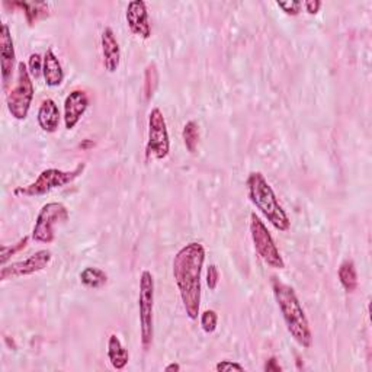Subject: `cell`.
I'll return each instance as SVG.
<instances>
[{"label": "cell", "mask_w": 372, "mask_h": 372, "mask_svg": "<svg viewBox=\"0 0 372 372\" xmlns=\"http://www.w3.org/2000/svg\"><path fill=\"white\" fill-rule=\"evenodd\" d=\"M138 312L141 345L147 350L152 348L154 337V278L150 270H143L140 277Z\"/></svg>", "instance_id": "cell-5"}, {"label": "cell", "mask_w": 372, "mask_h": 372, "mask_svg": "<svg viewBox=\"0 0 372 372\" xmlns=\"http://www.w3.org/2000/svg\"><path fill=\"white\" fill-rule=\"evenodd\" d=\"M159 86V70L154 63L147 64L144 72V98L145 101H152L154 92Z\"/></svg>", "instance_id": "cell-21"}, {"label": "cell", "mask_w": 372, "mask_h": 372, "mask_svg": "<svg viewBox=\"0 0 372 372\" xmlns=\"http://www.w3.org/2000/svg\"><path fill=\"white\" fill-rule=\"evenodd\" d=\"M201 327L207 334H211L217 330L218 326V314L216 310H205L201 314Z\"/></svg>", "instance_id": "cell-23"}, {"label": "cell", "mask_w": 372, "mask_h": 372, "mask_svg": "<svg viewBox=\"0 0 372 372\" xmlns=\"http://www.w3.org/2000/svg\"><path fill=\"white\" fill-rule=\"evenodd\" d=\"M34 82H32L28 66L24 61H21L18 63V69H16L15 86L8 93L6 98L8 109L15 120H26L32 105V99H34Z\"/></svg>", "instance_id": "cell-6"}, {"label": "cell", "mask_w": 372, "mask_h": 372, "mask_svg": "<svg viewBox=\"0 0 372 372\" xmlns=\"http://www.w3.org/2000/svg\"><path fill=\"white\" fill-rule=\"evenodd\" d=\"M106 355H108V359H109L112 368H115L118 371L124 369L129 361V353L117 334L109 336Z\"/></svg>", "instance_id": "cell-17"}, {"label": "cell", "mask_w": 372, "mask_h": 372, "mask_svg": "<svg viewBox=\"0 0 372 372\" xmlns=\"http://www.w3.org/2000/svg\"><path fill=\"white\" fill-rule=\"evenodd\" d=\"M272 291L288 333L301 348L310 349L313 346V333L294 288L278 278H272Z\"/></svg>", "instance_id": "cell-2"}, {"label": "cell", "mask_w": 372, "mask_h": 372, "mask_svg": "<svg viewBox=\"0 0 372 372\" xmlns=\"http://www.w3.org/2000/svg\"><path fill=\"white\" fill-rule=\"evenodd\" d=\"M216 371L217 372H230V371L243 372L245 371V366L240 365L238 362H234V361H220L216 365Z\"/></svg>", "instance_id": "cell-28"}, {"label": "cell", "mask_w": 372, "mask_h": 372, "mask_svg": "<svg viewBox=\"0 0 372 372\" xmlns=\"http://www.w3.org/2000/svg\"><path fill=\"white\" fill-rule=\"evenodd\" d=\"M28 240H29V237H28V236H24V237L18 241V243H15V245H12V246H2V257H0V262H2L3 266L6 265V262L9 261V259H10L12 256H15L16 253H19L21 250H24V249L26 248Z\"/></svg>", "instance_id": "cell-24"}, {"label": "cell", "mask_w": 372, "mask_h": 372, "mask_svg": "<svg viewBox=\"0 0 372 372\" xmlns=\"http://www.w3.org/2000/svg\"><path fill=\"white\" fill-rule=\"evenodd\" d=\"M278 8L282 9L284 13L289 16H297L300 15L302 9V2H298V0H286V2H277Z\"/></svg>", "instance_id": "cell-26"}, {"label": "cell", "mask_w": 372, "mask_h": 372, "mask_svg": "<svg viewBox=\"0 0 372 372\" xmlns=\"http://www.w3.org/2000/svg\"><path fill=\"white\" fill-rule=\"evenodd\" d=\"M321 2L320 0H307V2H302V8L309 15H317L318 10L321 9Z\"/></svg>", "instance_id": "cell-29"}, {"label": "cell", "mask_w": 372, "mask_h": 372, "mask_svg": "<svg viewBox=\"0 0 372 372\" xmlns=\"http://www.w3.org/2000/svg\"><path fill=\"white\" fill-rule=\"evenodd\" d=\"M80 282L88 288H101L108 282V275L99 268H85L80 272Z\"/></svg>", "instance_id": "cell-20"}, {"label": "cell", "mask_w": 372, "mask_h": 372, "mask_svg": "<svg viewBox=\"0 0 372 372\" xmlns=\"http://www.w3.org/2000/svg\"><path fill=\"white\" fill-rule=\"evenodd\" d=\"M182 138L189 153H195L200 141V127L195 121H188L182 129Z\"/></svg>", "instance_id": "cell-22"}, {"label": "cell", "mask_w": 372, "mask_h": 372, "mask_svg": "<svg viewBox=\"0 0 372 372\" xmlns=\"http://www.w3.org/2000/svg\"><path fill=\"white\" fill-rule=\"evenodd\" d=\"M205 262V248L198 241L185 245L173 257V278L179 291L186 316L197 320L201 309V273Z\"/></svg>", "instance_id": "cell-1"}, {"label": "cell", "mask_w": 372, "mask_h": 372, "mask_svg": "<svg viewBox=\"0 0 372 372\" xmlns=\"http://www.w3.org/2000/svg\"><path fill=\"white\" fill-rule=\"evenodd\" d=\"M264 371H265V372H281V371H282V366L280 365V362H278L277 358L272 357V358H269V359L265 362Z\"/></svg>", "instance_id": "cell-30"}, {"label": "cell", "mask_w": 372, "mask_h": 372, "mask_svg": "<svg viewBox=\"0 0 372 372\" xmlns=\"http://www.w3.org/2000/svg\"><path fill=\"white\" fill-rule=\"evenodd\" d=\"M42 76L45 79L47 86L50 88H57L64 82V70L61 67L58 57L54 54L53 50H47V53L44 54Z\"/></svg>", "instance_id": "cell-16"}, {"label": "cell", "mask_w": 372, "mask_h": 372, "mask_svg": "<svg viewBox=\"0 0 372 372\" xmlns=\"http://www.w3.org/2000/svg\"><path fill=\"white\" fill-rule=\"evenodd\" d=\"M170 153V138L163 112L153 108L149 115V141L145 145V156L165 160Z\"/></svg>", "instance_id": "cell-9"}, {"label": "cell", "mask_w": 372, "mask_h": 372, "mask_svg": "<svg viewBox=\"0 0 372 372\" xmlns=\"http://www.w3.org/2000/svg\"><path fill=\"white\" fill-rule=\"evenodd\" d=\"M337 278L341 281L343 289L346 293L352 294L357 291L358 288V272H357V266H355L353 261L350 259H346L341 264L337 269Z\"/></svg>", "instance_id": "cell-18"}, {"label": "cell", "mask_w": 372, "mask_h": 372, "mask_svg": "<svg viewBox=\"0 0 372 372\" xmlns=\"http://www.w3.org/2000/svg\"><path fill=\"white\" fill-rule=\"evenodd\" d=\"M89 96L85 90L82 89H74L72 90L66 101H64V125L69 129H73L79 121L82 120V117L85 115V112L89 108Z\"/></svg>", "instance_id": "cell-12"}, {"label": "cell", "mask_w": 372, "mask_h": 372, "mask_svg": "<svg viewBox=\"0 0 372 372\" xmlns=\"http://www.w3.org/2000/svg\"><path fill=\"white\" fill-rule=\"evenodd\" d=\"M70 214L67 207L61 202H48L42 205L37 216L32 238L38 243L50 245L56 238V227L69 220Z\"/></svg>", "instance_id": "cell-7"}, {"label": "cell", "mask_w": 372, "mask_h": 372, "mask_svg": "<svg viewBox=\"0 0 372 372\" xmlns=\"http://www.w3.org/2000/svg\"><path fill=\"white\" fill-rule=\"evenodd\" d=\"M85 169H86L85 163H79L73 170L45 169L38 175V177L34 182L26 186H18L13 191V193L16 197H24V198L45 195V193L51 192L54 189L73 184L77 177L83 175Z\"/></svg>", "instance_id": "cell-4"}, {"label": "cell", "mask_w": 372, "mask_h": 372, "mask_svg": "<svg viewBox=\"0 0 372 372\" xmlns=\"http://www.w3.org/2000/svg\"><path fill=\"white\" fill-rule=\"evenodd\" d=\"M53 259V253L47 249L38 250L34 254H31L29 257L24 259L19 262H13L10 265H5L0 270V281H8V280H16L28 277V275H34L37 272L44 270L48 265H50Z\"/></svg>", "instance_id": "cell-10"}, {"label": "cell", "mask_w": 372, "mask_h": 372, "mask_svg": "<svg viewBox=\"0 0 372 372\" xmlns=\"http://www.w3.org/2000/svg\"><path fill=\"white\" fill-rule=\"evenodd\" d=\"M42 67H44V57H41L38 53L31 54L28 61V70L31 77L38 79L42 74Z\"/></svg>", "instance_id": "cell-25"}, {"label": "cell", "mask_w": 372, "mask_h": 372, "mask_svg": "<svg viewBox=\"0 0 372 372\" xmlns=\"http://www.w3.org/2000/svg\"><path fill=\"white\" fill-rule=\"evenodd\" d=\"M13 6L21 8L25 13L26 22L34 25L38 19L45 18L48 15V5L44 2H15Z\"/></svg>", "instance_id": "cell-19"}, {"label": "cell", "mask_w": 372, "mask_h": 372, "mask_svg": "<svg viewBox=\"0 0 372 372\" xmlns=\"http://www.w3.org/2000/svg\"><path fill=\"white\" fill-rule=\"evenodd\" d=\"M104 66L109 73H115L121 63V48L112 28H105L101 35Z\"/></svg>", "instance_id": "cell-14"}, {"label": "cell", "mask_w": 372, "mask_h": 372, "mask_svg": "<svg viewBox=\"0 0 372 372\" xmlns=\"http://www.w3.org/2000/svg\"><path fill=\"white\" fill-rule=\"evenodd\" d=\"M248 192L252 204L264 214V217L281 233L291 227V220L280 204L277 195L261 172H252L248 177Z\"/></svg>", "instance_id": "cell-3"}, {"label": "cell", "mask_w": 372, "mask_h": 372, "mask_svg": "<svg viewBox=\"0 0 372 372\" xmlns=\"http://www.w3.org/2000/svg\"><path fill=\"white\" fill-rule=\"evenodd\" d=\"M220 282V270L217 265H209L207 269V285L211 291H216Z\"/></svg>", "instance_id": "cell-27"}, {"label": "cell", "mask_w": 372, "mask_h": 372, "mask_svg": "<svg viewBox=\"0 0 372 372\" xmlns=\"http://www.w3.org/2000/svg\"><path fill=\"white\" fill-rule=\"evenodd\" d=\"M250 236L253 240L254 250L268 266L273 269L285 268V261L277 243H275L266 224L256 216V213L250 216Z\"/></svg>", "instance_id": "cell-8"}, {"label": "cell", "mask_w": 372, "mask_h": 372, "mask_svg": "<svg viewBox=\"0 0 372 372\" xmlns=\"http://www.w3.org/2000/svg\"><path fill=\"white\" fill-rule=\"evenodd\" d=\"M15 64L16 54L12 32L8 24H2V31H0V66H2V80L5 89L9 86L12 80Z\"/></svg>", "instance_id": "cell-13"}, {"label": "cell", "mask_w": 372, "mask_h": 372, "mask_svg": "<svg viewBox=\"0 0 372 372\" xmlns=\"http://www.w3.org/2000/svg\"><path fill=\"white\" fill-rule=\"evenodd\" d=\"M125 19L129 31H131L134 35L143 40H149L152 37L149 10L147 5H145V2H143V0H133V2L128 3Z\"/></svg>", "instance_id": "cell-11"}, {"label": "cell", "mask_w": 372, "mask_h": 372, "mask_svg": "<svg viewBox=\"0 0 372 372\" xmlns=\"http://www.w3.org/2000/svg\"><path fill=\"white\" fill-rule=\"evenodd\" d=\"M179 371H181V365L176 362H172L165 368V372H179Z\"/></svg>", "instance_id": "cell-31"}, {"label": "cell", "mask_w": 372, "mask_h": 372, "mask_svg": "<svg viewBox=\"0 0 372 372\" xmlns=\"http://www.w3.org/2000/svg\"><path fill=\"white\" fill-rule=\"evenodd\" d=\"M60 109L58 105L53 99H45L42 101L40 109H38V115L37 121L40 128L47 134H53L58 129L60 125Z\"/></svg>", "instance_id": "cell-15"}]
</instances>
